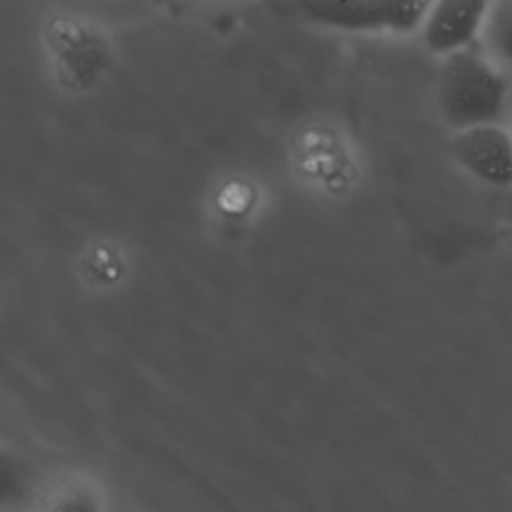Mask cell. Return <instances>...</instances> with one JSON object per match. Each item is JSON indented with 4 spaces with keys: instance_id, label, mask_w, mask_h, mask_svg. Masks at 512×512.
Segmentation results:
<instances>
[{
    "instance_id": "5b68a950",
    "label": "cell",
    "mask_w": 512,
    "mask_h": 512,
    "mask_svg": "<svg viewBox=\"0 0 512 512\" xmlns=\"http://www.w3.org/2000/svg\"><path fill=\"white\" fill-rule=\"evenodd\" d=\"M478 46L502 68H512V0H492Z\"/></svg>"
},
{
    "instance_id": "3957f363",
    "label": "cell",
    "mask_w": 512,
    "mask_h": 512,
    "mask_svg": "<svg viewBox=\"0 0 512 512\" xmlns=\"http://www.w3.org/2000/svg\"><path fill=\"white\" fill-rule=\"evenodd\" d=\"M452 156L478 182L500 190L512 188V132L500 122L456 130Z\"/></svg>"
},
{
    "instance_id": "6da1fadb",
    "label": "cell",
    "mask_w": 512,
    "mask_h": 512,
    "mask_svg": "<svg viewBox=\"0 0 512 512\" xmlns=\"http://www.w3.org/2000/svg\"><path fill=\"white\" fill-rule=\"evenodd\" d=\"M436 100L442 120L454 132L500 122L508 102V80L502 66L476 44L440 58Z\"/></svg>"
},
{
    "instance_id": "7a4b0ae2",
    "label": "cell",
    "mask_w": 512,
    "mask_h": 512,
    "mask_svg": "<svg viewBox=\"0 0 512 512\" xmlns=\"http://www.w3.org/2000/svg\"><path fill=\"white\" fill-rule=\"evenodd\" d=\"M434 0H294L312 24L356 34H418Z\"/></svg>"
},
{
    "instance_id": "277c9868",
    "label": "cell",
    "mask_w": 512,
    "mask_h": 512,
    "mask_svg": "<svg viewBox=\"0 0 512 512\" xmlns=\"http://www.w3.org/2000/svg\"><path fill=\"white\" fill-rule=\"evenodd\" d=\"M492 0H434L418 36L424 48L444 58L452 52L476 46Z\"/></svg>"
}]
</instances>
